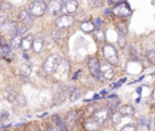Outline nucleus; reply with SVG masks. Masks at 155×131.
Here are the masks:
<instances>
[{"instance_id": "f257e3e1", "label": "nucleus", "mask_w": 155, "mask_h": 131, "mask_svg": "<svg viewBox=\"0 0 155 131\" xmlns=\"http://www.w3.org/2000/svg\"><path fill=\"white\" fill-rule=\"evenodd\" d=\"M62 63V58L57 53H52L50 55L45 61H44V64H42V69L46 74H53L58 70L59 66Z\"/></svg>"}, {"instance_id": "f03ea898", "label": "nucleus", "mask_w": 155, "mask_h": 131, "mask_svg": "<svg viewBox=\"0 0 155 131\" xmlns=\"http://www.w3.org/2000/svg\"><path fill=\"white\" fill-rule=\"evenodd\" d=\"M102 51H103V56H104L105 61H108L113 66H117L119 64V55H117V51L114 47V45L104 44Z\"/></svg>"}, {"instance_id": "7ed1b4c3", "label": "nucleus", "mask_w": 155, "mask_h": 131, "mask_svg": "<svg viewBox=\"0 0 155 131\" xmlns=\"http://www.w3.org/2000/svg\"><path fill=\"white\" fill-rule=\"evenodd\" d=\"M28 11L33 17H40L47 11V4L45 0H33L28 6Z\"/></svg>"}, {"instance_id": "20e7f679", "label": "nucleus", "mask_w": 155, "mask_h": 131, "mask_svg": "<svg viewBox=\"0 0 155 131\" xmlns=\"http://www.w3.org/2000/svg\"><path fill=\"white\" fill-rule=\"evenodd\" d=\"M87 67H88V70L91 73V75L98 80H102L103 76H102V73H101V64H99V61L97 59V57L92 56V57H88L87 59Z\"/></svg>"}, {"instance_id": "39448f33", "label": "nucleus", "mask_w": 155, "mask_h": 131, "mask_svg": "<svg viewBox=\"0 0 155 131\" xmlns=\"http://www.w3.org/2000/svg\"><path fill=\"white\" fill-rule=\"evenodd\" d=\"M110 113H111V110H110L108 107H102V108L96 109L91 118H92L94 121H97V123L102 126V125L110 118Z\"/></svg>"}, {"instance_id": "423d86ee", "label": "nucleus", "mask_w": 155, "mask_h": 131, "mask_svg": "<svg viewBox=\"0 0 155 131\" xmlns=\"http://www.w3.org/2000/svg\"><path fill=\"white\" fill-rule=\"evenodd\" d=\"M99 64H101V73H102L103 79H105V80H113L114 76H115V73H116L114 66L110 64L105 59L99 61Z\"/></svg>"}, {"instance_id": "0eeeda50", "label": "nucleus", "mask_w": 155, "mask_h": 131, "mask_svg": "<svg viewBox=\"0 0 155 131\" xmlns=\"http://www.w3.org/2000/svg\"><path fill=\"white\" fill-rule=\"evenodd\" d=\"M74 24V17L73 15H61L56 18L54 21V25L57 28H62V29H67L68 27Z\"/></svg>"}, {"instance_id": "6e6552de", "label": "nucleus", "mask_w": 155, "mask_h": 131, "mask_svg": "<svg viewBox=\"0 0 155 131\" xmlns=\"http://www.w3.org/2000/svg\"><path fill=\"white\" fill-rule=\"evenodd\" d=\"M63 10V0H51L47 4V12L51 16H58Z\"/></svg>"}, {"instance_id": "1a4fd4ad", "label": "nucleus", "mask_w": 155, "mask_h": 131, "mask_svg": "<svg viewBox=\"0 0 155 131\" xmlns=\"http://www.w3.org/2000/svg\"><path fill=\"white\" fill-rule=\"evenodd\" d=\"M79 118H80V115H79L78 110H75V109L68 110L67 114H65V123H67L68 129H70V126H74L78 123Z\"/></svg>"}, {"instance_id": "9d476101", "label": "nucleus", "mask_w": 155, "mask_h": 131, "mask_svg": "<svg viewBox=\"0 0 155 131\" xmlns=\"http://www.w3.org/2000/svg\"><path fill=\"white\" fill-rule=\"evenodd\" d=\"M17 27H18V24H17L16 22H13V21H6L5 23H2V24L0 25L1 30L5 32V33H8V34L11 35V38L16 35Z\"/></svg>"}, {"instance_id": "9b49d317", "label": "nucleus", "mask_w": 155, "mask_h": 131, "mask_svg": "<svg viewBox=\"0 0 155 131\" xmlns=\"http://www.w3.org/2000/svg\"><path fill=\"white\" fill-rule=\"evenodd\" d=\"M17 95H18V92H17L12 86H7V87H5L4 91H2V97H4L7 102H10V103H15V101H16V98H17Z\"/></svg>"}, {"instance_id": "f8f14e48", "label": "nucleus", "mask_w": 155, "mask_h": 131, "mask_svg": "<svg viewBox=\"0 0 155 131\" xmlns=\"http://www.w3.org/2000/svg\"><path fill=\"white\" fill-rule=\"evenodd\" d=\"M113 11H114V13H116L117 16H122V17L128 16V15L131 13V10H130V7L127 6L126 2H119V4H116V5L114 6Z\"/></svg>"}, {"instance_id": "ddd939ff", "label": "nucleus", "mask_w": 155, "mask_h": 131, "mask_svg": "<svg viewBox=\"0 0 155 131\" xmlns=\"http://www.w3.org/2000/svg\"><path fill=\"white\" fill-rule=\"evenodd\" d=\"M52 121L53 124L57 126V129L59 131H69L68 126H67V123H65V119H63L62 115L59 114H53L52 115Z\"/></svg>"}, {"instance_id": "4468645a", "label": "nucleus", "mask_w": 155, "mask_h": 131, "mask_svg": "<svg viewBox=\"0 0 155 131\" xmlns=\"http://www.w3.org/2000/svg\"><path fill=\"white\" fill-rule=\"evenodd\" d=\"M18 18L21 21V24H24L27 27H30L34 22V17L29 13V11H25V10H22L18 15Z\"/></svg>"}, {"instance_id": "2eb2a0df", "label": "nucleus", "mask_w": 155, "mask_h": 131, "mask_svg": "<svg viewBox=\"0 0 155 131\" xmlns=\"http://www.w3.org/2000/svg\"><path fill=\"white\" fill-rule=\"evenodd\" d=\"M69 91H70V90H69ZM69 91H67V90H58V91L53 95V102H52V104H53V106L62 104V103L65 101L67 96H69Z\"/></svg>"}, {"instance_id": "dca6fc26", "label": "nucleus", "mask_w": 155, "mask_h": 131, "mask_svg": "<svg viewBox=\"0 0 155 131\" xmlns=\"http://www.w3.org/2000/svg\"><path fill=\"white\" fill-rule=\"evenodd\" d=\"M44 47H45V40H44V38L40 36V35L36 36V38H34L33 46H31L33 51H34L35 53H40V52L44 50Z\"/></svg>"}, {"instance_id": "f3484780", "label": "nucleus", "mask_w": 155, "mask_h": 131, "mask_svg": "<svg viewBox=\"0 0 155 131\" xmlns=\"http://www.w3.org/2000/svg\"><path fill=\"white\" fill-rule=\"evenodd\" d=\"M30 72H31V64L29 62H23L19 68H18V74L23 78H27L30 75Z\"/></svg>"}, {"instance_id": "a211bd4d", "label": "nucleus", "mask_w": 155, "mask_h": 131, "mask_svg": "<svg viewBox=\"0 0 155 131\" xmlns=\"http://www.w3.org/2000/svg\"><path fill=\"white\" fill-rule=\"evenodd\" d=\"M119 110L121 112V114L124 116H133L136 114V109L131 104H122L119 107Z\"/></svg>"}, {"instance_id": "6ab92c4d", "label": "nucleus", "mask_w": 155, "mask_h": 131, "mask_svg": "<svg viewBox=\"0 0 155 131\" xmlns=\"http://www.w3.org/2000/svg\"><path fill=\"white\" fill-rule=\"evenodd\" d=\"M78 6H79V4H78L76 0H68L64 4V7L63 8L67 12V15H71V13H74L78 10Z\"/></svg>"}, {"instance_id": "aec40b11", "label": "nucleus", "mask_w": 155, "mask_h": 131, "mask_svg": "<svg viewBox=\"0 0 155 131\" xmlns=\"http://www.w3.org/2000/svg\"><path fill=\"white\" fill-rule=\"evenodd\" d=\"M68 35V32L67 29H62V28H57L56 30L52 32V38L56 40V41H63V39H65Z\"/></svg>"}, {"instance_id": "412c9836", "label": "nucleus", "mask_w": 155, "mask_h": 131, "mask_svg": "<svg viewBox=\"0 0 155 131\" xmlns=\"http://www.w3.org/2000/svg\"><path fill=\"white\" fill-rule=\"evenodd\" d=\"M33 41H34V38H33L31 34H28L27 36H24L23 40H22V45H21V47L23 49V51H28L29 49H31Z\"/></svg>"}, {"instance_id": "4be33fe9", "label": "nucleus", "mask_w": 155, "mask_h": 131, "mask_svg": "<svg viewBox=\"0 0 155 131\" xmlns=\"http://www.w3.org/2000/svg\"><path fill=\"white\" fill-rule=\"evenodd\" d=\"M122 114H121V112L119 110V109H116V110H113L111 113H110V121H111V124L113 125H117V124H120V121H121V119H122Z\"/></svg>"}, {"instance_id": "5701e85b", "label": "nucleus", "mask_w": 155, "mask_h": 131, "mask_svg": "<svg viewBox=\"0 0 155 131\" xmlns=\"http://www.w3.org/2000/svg\"><path fill=\"white\" fill-rule=\"evenodd\" d=\"M80 97H81V90H80L79 87H73V89H70L69 96H68V98H69L70 102H75V101H78Z\"/></svg>"}, {"instance_id": "b1692460", "label": "nucleus", "mask_w": 155, "mask_h": 131, "mask_svg": "<svg viewBox=\"0 0 155 131\" xmlns=\"http://www.w3.org/2000/svg\"><path fill=\"white\" fill-rule=\"evenodd\" d=\"M22 40H23L22 35H15V36L11 38L8 45H10L11 49H17V47H19L22 45Z\"/></svg>"}, {"instance_id": "393cba45", "label": "nucleus", "mask_w": 155, "mask_h": 131, "mask_svg": "<svg viewBox=\"0 0 155 131\" xmlns=\"http://www.w3.org/2000/svg\"><path fill=\"white\" fill-rule=\"evenodd\" d=\"M80 28H81V30H82V32H85V33H90V32H93V30L96 29L94 23H93V22H91V21L82 22V23L80 24Z\"/></svg>"}, {"instance_id": "a878e982", "label": "nucleus", "mask_w": 155, "mask_h": 131, "mask_svg": "<svg viewBox=\"0 0 155 131\" xmlns=\"http://www.w3.org/2000/svg\"><path fill=\"white\" fill-rule=\"evenodd\" d=\"M85 127L91 131V130H97V129H99L101 125H99L97 121H94L92 118H88V119L85 121Z\"/></svg>"}, {"instance_id": "bb28decb", "label": "nucleus", "mask_w": 155, "mask_h": 131, "mask_svg": "<svg viewBox=\"0 0 155 131\" xmlns=\"http://www.w3.org/2000/svg\"><path fill=\"white\" fill-rule=\"evenodd\" d=\"M93 35H94V38H96V40H97L98 42H104V40H105V34H104V30H103V29L96 28V29L93 30Z\"/></svg>"}, {"instance_id": "cd10ccee", "label": "nucleus", "mask_w": 155, "mask_h": 131, "mask_svg": "<svg viewBox=\"0 0 155 131\" xmlns=\"http://www.w3.org/2000/svg\"><path fill=\"white\" fill-rule=\"evenodd\" d=\"M11 55V47L10 45L5 44L0 46V58H7Z\"/></svg>"}, {"instance_id": "c85d7f7f", "label": "nucleus", "mask_w": 155, "mask_h": 131, "mask_svg": "<svg viewBox=\"0 0 155 131\" xmlns=\"http://www.w3.org/2000/svg\"><path fill=\"white\" fill-rule=\"evenodd\" d=\"M15 103H16L18 107H24V106H27V98H25V96L22 95V93H18V95H17V98H16V101H15Z\"/></svg>"}, {"instance_id": "c756f323", "label": "nucleus", "mask_w": 155, "mask_h": 131, "mask_svg": "<svg viewBox=\"0 0 155 131\" xmlns=\"http://www.w3.org/2000/svg\"><path fill=\"white\" fill-rule=\"evenodd\" d=\"M128 56L131 57V59H138V52H137V50L134 49V46L133 45H130L128 46Z\"/></svg>"}, {"instance_id": "7c9ffc66", "label": "nucleus", "mask_w": 155, "mask_h": 131, "mask_svg": "<svg viewBox=\"0 0 155 131\" xmlns=\"http://www.w3.org/2000/svg\"><path fill=\"white\" fill-rule=\"evenodd\" d=\"M145 55H147V58H148V61H149L150 63H155V49H149V50H147Z\"/></svg>"}, {"instance_id": "2f4dec72", "label": "nucleus", "mask_w": 155, "mask_h": 131, "mask_svg": "<svg viewBox=\"0 0 155 131\" xmlns=\"http://www.w3.org/2000/svg\"><path fill=\"white\" fill-rule=\"evenodd\" d=\"M28 28H29V27H27V25H24V24H18L17 30H16V35H23L24 33L28 32Z\"/></svg>"}, {"instance_id": "473e14b6", "label": "nucleus", "mask_w": 155, "mask_h": 131, "mask_svg": "<svg viewBox=\"0 0 155 131\" xmlns=\"http://www.w3.org/2000/svg\"><path fill=\"white\" fill-rule=\"evenodd\" d=\"M120 131H137V125L136 124H126L121 127Z\"/></svg>"}, {"instance_id": "72a5a7b5", "label": "nucleus", "mask_w": 155, "mask_h": 131, "mask_svg": "<svg viewBox=\"0 0 155 131\" xmlns=\"http://www.w3.org/2000/svg\"><path fill=\"white\" fill-rule=\"evenodd\" d=\"M10 118V113L7 110H1L0 112V124L1 123H6Z\"/></svg>"}, {"instance_id": "f704fd0d", "label": "nucleus", "mask_w": 155, "mask_h": 131, "mask_svg": "<svg viewBox=\"0 0 155 131\" xmlns=\"http://www.w3.org/2000/svg\"><path fill=\"white\" fill-rule=\"evenodd\" d=\"M117 42H119L120 47H125V45H126V35H125V34H120V33H119Z\"/></svg>"}, {"instance_id": "c9c22d12", "label": "nucleus", "mask_w": 155, "mask_h": 131, "mask_svg": "<svg viewBox=\"0 0 155 131\" xmlns=\"http://www.w3.org/2000/svg\"><path fill=\"white\" fill-rule=\"evenodd\" d=\"M11 8H12V5H11L10 2H7V1H2V2H1V10H2V11L7 12V11L11 10Z\"/></svg>"}, {"instance_id": "e433bc0d", "label": "nucleus", "mask_w": 155, "mask_h": 131, "mask_svg": "<svg viewBox=\"0 0 155 131\" xmlns=\"http://www.w3.org/2000/svg\"><path fill=\"white\" fill-rule=\"evenodd\" d=\"M117 30H119L120 34H125V35H126V33H127V27H126V24H125V23L117 24Z\"/></svg>"}, {"instance_id": "4c0bfd02", "label": "nucleus", "mask_w": 155, "mask_h": 131, "mask_svg": "<svg viewBox=\"0 0 155 131\" xmlns=\"http://www.w3.org/2000/svg\"><path fill=\"white\" fill-rule=\"evenodd\" d=\"M6 18H7V12H5V11L1 10L0 11V25L6 22Z\"/></svg>"}, {"instance_id": "58836bf2", "label": "nucleus", "mask_w": 155, "mask_h": 131, "mask_svg": "<svg viewBox=\"0 0 155 131\" xmlns=\"http://www.w3.org/2000/svg\"><path fill=\"white\" fill-rule=\"evenodd\" d=\"M102 5V0H92L91 1V6L92 7H99Z\"/></svg>"}, {"instance_id": "ea45409f", "label": "nucleus", "mask_w": 155, "mask_h": 131, "mask_svg": "<svg viewBox=\"0 0 155 131\" xmlns=\"http://www.w3.org/2000/svg\"><path fill=\"white\" fill-rule=\"evenodd\" d=\"M93 23H94V27H96V28H99V25L103 23V21H102L101 18H97V19H96Z\"/></svg>"}, {"instance_id": "a19ab883", "label": "nucleus", "mask_w": 155, "mask_h": 131, "mask_svg": "<svg viewBox=\"0 0 155 131\" xmlns=\"http://www.w3.org/2000/svg\"><path fill=\"white\" fill-rule=\"evenodd\" d=\"M150 98H151V99H153V101L155 102V87H154V90L151 91V95H150Z\"/></svg>"}, {"instance_id": "79ce46f5", "label": "nucleus", "mask_w": 155, "mask_h": 131, "mask_svg": "<svg viewBox=\"0 0 155 131\" xmlns=\"http://www.w3.org/2000/svg\"><path fill=\"white\" fill-rule=\"evenodd\" d=\"M151 107H153V108H155V102H154V104H153V106H151Z\"/></svg>"}, {"instance_id": "37998d69", "label": "nucleus", "mask_w": 155, "mask_h": 131, "mask_svg": "<svg viewBox=\"0 0 155 131\" xmlns=\"http://www.w3.org/2000/svg\"><path fill=\"white\" fill-rule=\"evenodd\" d=\"M154 126H155V118H154Z\"/></svg>"}, {"instance_id": "c03bdc74", "label": "nucleus", "mask_w": 155, "mask_h": 131, "mask_svg": "<svg viewBox=\"0 0 155 131\" xmlns=\"http://www.w3.org/2000/svg\"><path fill=\"white\" fill-rule=\"evenodd\" d=\"M0 11H1V2H0Z\"/></svg>"}, {"instance_id": "a18cd8bd", "label": "nucleus", "mask_w": 155, "mask_h": 131, "mask_svg": "<svg viewBox=\"0 0 155 131\" xmlns=\"http://www.w3.org/2000/svg\"><path fill=\"white\" fill-rule=\"evenodd\" d=\"M4 131H8V130H4Z\"/></svg>"}]
</instances>
